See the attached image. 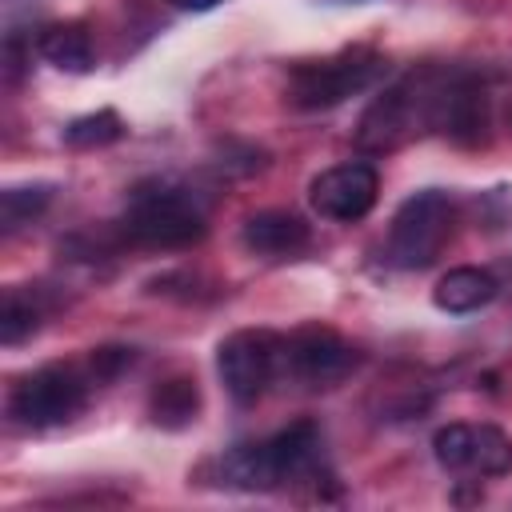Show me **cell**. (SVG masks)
Returning <instances> with one entry per match:
<instances>
[{
  "label": "cell",
  "mask_w": 512,
  "mask_h": 512,
  "mask_svg": "<svg viewBox=\"0 0 512 512\" xmlns=\"http://www.w3.org/2000/svg\"><path fill=\"white\" fill-rule=\"evenodd\" d=\"M288 356V344L268 328H240L220 340L216 348V372L236 404H252L268 392L276 380L280 360Z\"/></svg>",
  "instance_id": "6"
},
{
  "label": "cell",
  "mask_w": 512,
  "mask_h": 512,
  "mask_svg": "<svg viewBox=\"0 0 512 512\" xmlns=\"http://www.w3.org/2000/svg\"><path fill=\"white\" fill-rule=\"evenodd\" d=\"M124 136V120L112 112V108H100V112H88V116H76L68 128H64V140L72 148H104L112 140Z\"/></svg>",
  "instance_id": "16"
},
{
  "label": "cell",
  "mask_w": 512,
  "mask_h": 512,
  "mask_svg": "<svg viewBox=\"0 0 512 512\" xmlns=\"http://www.w3.org/2000/svg\"><path fill=\"white\" fill-rule=\"evenodd\" d=\"M40 56L60 68V72H88L96 64V52H92V36L84 32V24L76 20H64V24H48L40 32Z\"/></svg>",
  "instance_id": "13"
},
{
  "label": "cell",
  "mask_w": 512,
  "mask_h": 512,
  "mask_svg": "<svg viewBox=\"0 0 512 512\" xmlns=\"http://www.w3.org/2000/svg\"><path fill=\"white\" fill-rule=\"evenodd\" d=\"M316 464H320V428L312 420H296L260 444L228 448L220 460V476L232 488L264 492V488H280L288 480L316 476Z\"/></svg>",
  "instance_id": "1"
},
{
  "label": "cell",
  "mask_w": 512,
  "mask_h": 512,
  "mask_svg": "<svg viewBox=\"0 0 512 512\" xmlns=\"http://www.w3.org/2000/svg\"><path fill=\"white\" fill-rule=\"evenodd\" d=\"M432 128L460 144H476L488 128V96L472 76H440L436 72V92H432Z\"/></svg>",
  "instance_id": "10"
},
{
  "label": "cell",
  "mask_w": 512,
  "mask_h": 512,
  "mask_svg": "<svg viewBox=\"0 0 512 512\" xmlns=\"http://www.w3.org/2000/svg\"><path fill=\"white\" fill-rule=\"evenodd\" d=\"M376 192H380V176L372 164L364 160H344V164H332L324 168L308 196H312V208L324 216V220H336V224H352V220H364L376 204Z\"/></svg>",
  "instance_id": "8"
},
{
  "label": "cell",
  "mask_w": 512,
  "mask_h": 512,
  "mask_svg": "<svg viewBox=\"0 0 512 512\" xmlns=\"http://www.w3.org/2000/svg\"><path fill=\"white\" fill-rule=\"evenodd\" d=\"M120 224H124V236L144 248H188L208 232L204 208L192 200L188 188H176V184L136 188Z\"/></svg>",
  "instance_id": "2"
},
{
  "label": "cell",
  "mask_w": 512,
  "mask_h": 512,
  "mask_svg": "<svg viewBox=\"0 0 512 512\" xmlns=\"http://www.w3.org/2000/svg\"><path fill=\"white\" fill-rule=\"evenodd\" d=\"M288 368L308 388H332L356 368V348L332 328H304L288 340Z\"/></svg>",
  "instance_id": "9"
},
{
  "label": "cell",
  "mask_w": 512,
  "mask_h": 512,
  "mask_svg": "<svg viewBox=\"0 0 512 512\" xmlns=\"http://www.w3.org/2000/svg\"><path fill=\"white\" fill-rule=\"evenodd\" d=\"M48 204H52V184L4 188V192H0V228H4V232H16V228L32 224Z\"/></svg>",
  "instance_id": "15"
},
{
  "label": "cell",
  "mask_w": 512,
  "mask_h": 512,
  "mask_svg": "<svg viewBox=\"0 0 512 512\" xmlns=\"http://www.w3.org/2000/svg\"><path fill=\"white\" fill-rule=\"evenodd\" d=\"M92 376L72 364H44L12 388V416L24 428H56L84 412Z\"/></svg>",
  "instance_id": "4"
},
{
  "label": "cell",
  "mask_w": 512,
  "mask_h": 512,
  "mask_svg": "<svg viewBox=\"0 0 512 512\" xmlns=\"http://www.w3.org/2000/svg\"><path fill=\"white\" fill-rule=\"evenodd\" d=\"M148 416H152V424H160V428H168V432L188 428V424L200 416V388H196V380H188V376L160 380V384L152 388Z\"/></svg>",
  "instance_id": "14"
},
{
  "label": "cell",
  "mask_w": 512,
  "mask_h": 512,
  "mask_svg": "<svg viewBox=\"0 0 512 512\" xmlns=\"http://www.w3.org/2000/svg\"><path fill=\"white\" fill-rule=\"evenodd\" d=\"M244 248L264 256V260H288L296 252L308 248L312 240V228L296 216V212H284V208H268V212H252L244 220V232H240Z\"/></svg>",
  "instance_id": "11"
},
{
  "label": "cell",
  "mask_w": 512,
  "mask_h": 512,
  "mask_svg": "<svg viewBox=\"0 0 512 512\" xmlns=\"http://www.w3.org/2000/svg\"><path fill=\"white\" fill-rule=\"evenodd\" d=\"M496 292H500V284H496V276H492L488 268H472V264H464V268H452V272H444V276L436 280L432 300H436L440 312L464 316V312H476V308L492 304Z\"/></svg>",
  "instance_id": "12"
},
{
  "label": "cell",
  "mask_w": 512,
  "mask_h": 512,
  "mask_svg": "<svg viewBox=\"0 0 512 512\" xmlns=\"http://www.w3.org/2000/svg\"><path fill=\"white\" fill-rule=\"evenodd\" d=\"M452 224H456V208L444 192L424 188V192L408 196L396 208L392 228H388V260L408 272L436 264V256L444 252V244L452 236Z\"/></svg>",
  "instance_id": "3"
},
{
  "label": "cell",
  "mask_w": 512,
  "mask_h": 512,
  "mask_svg": "<svg viewBox=\"0 0 512 512\" xmlns=\"http://www.w3.org/2000/svg\"><path fill=\"white\" fill-rule=\"evenodd\" d=\"M40 328V308L32 304V296H24L20 288H12L4 296V312H0V344H20Z\"/></svg>",
  "instance_id": "17"
},
{
  "label": "cell",
  "mask_w": 512,
  "mask_h": 512,
  "mask_svg": "<svg viewBox=\"0 0 512 512\" xmlns=\"http://www.w3.org/2000/svg\"><path fill=\"white\" fill-rule=\"evenodd\" d=\"M380 76V56L372 48H348L328 60H312L292 68L288 76V100L296 108H336L348 96L364 92Z\"/></svg>",
  "instance_id": "5"
},
{
  "label": "cell",
  "mask_w": 512,
  "mask_h": 512,
  "mask_svg": "<svg viewBox=\"0 0 512 512\" xmlns=\"http://www.w3.org/2000/svg\"><path fill=\"white\" fill-rule=\"evenodd\" d=\"M176 8H184V12H208V8H216L220 0H172Z\"/></svg>",
  "instance_id": "19"
},
{
  "label": "cell",
  "mask_w": 512,
  "mask_h": 512,
  "mask_svg": "<svg viewBox=\"0 0 512 512\" xmlns=\"http://www.w3.org/2000/svg\"><path fill=\"white\" fill-rule=\"evenodd\" d=\"M432 456L460 476H504L512 468V436L496 424H444L432 436Z\"/></svg>",
  "instance_id": "7"
},
{
  "label": "cell",
  "mask_w": 512,
  "mask_h": 512,
  "mask_svg": "<svg viewBox=\"0 0 512 512\" xmlns=\"http://www.w3.org/2000/svg\"><path fill=\"white\" fill-rule=\"evenodd\" d=\"M124 364H132V348H96V352L88 356L92 380H112Z\"/></svg>",
  "instance_id": "18"
}]
</instances>
